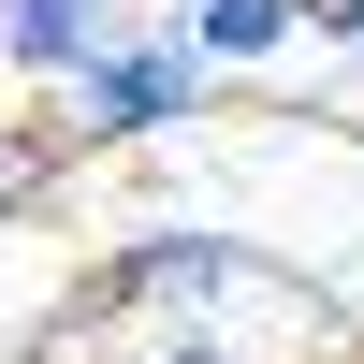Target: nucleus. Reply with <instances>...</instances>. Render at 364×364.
I'll return each instance as SVG.
<instances>
[{"label": "nucleus", "mask_w": 364, "mask_h": 364, "mask_svg": "<svg viewBox=\"0 0 364 364\" xmlns=\"http://www.w3.org/2000/svg\"><path fill=\"white\" fill-rule=\"evenodd\" d=\"M117 29H132L117 0H0V87H15V102H58Z\"/></svg>", "instance_id": "7ed1b4c3"}, {"label": "nucleus", "mask_w": 364, "mask_h": 364, "mask_svg": "<svg viewBox=\"0 0 364 364\" xmlns=\"http://www.w3.org/2000/svg\"><path fill=\"white\" fill-rule=\"evenodd\" d=\"M132 364H233V336H219V321H146Z\"/></svg>", "instance_id": "39448f33"}, {"label": "nucleus", "mask_w": 364, "mask_h": 364, "mask_svg": "<svg viewBox=\"0 0 364 364\" xmlns=\"http://www.w3.org/2000/svg\"><path fill=\"white\" fill-rule=\"evenodd\" d=\"M306 44L321 58H364V0H306Z\"/></svg>", "instance_id": "423d86ee"}, {"label": "nucleus", "mask_w": 364, "mask_h": 364, "mask_svg": "<svg viewBox=\"0 0 364 364\" xmlns=\"http://www.w3.org/2000/svg\"><path fill=\"white\" fill-rule=\"evenodd\" d=\"M233 291H262V248L248 233H219V219H132V233H102V248L73 262V291H58V321L44 336H102V321H219Z\"/></svg>", "instance_id": "f257e3e1"}, {"label": "nucleus", "mask_w": 364, "mask_h": 364, "mask_svg": "<svg viewBox=\"0 0 364 364\" xmlns=\"http://www.w3.org/2000/svg\"><path fill=\"white\" fill-rule=\"evenodd\" d=\"M175 44H190L204 73H277V58L306 44V0H175Z\"/></svg>", "instance_id": "20e7f679"}, {"label": "nucleus", "mask_w": 364, "mask_h": 364, "mask_svg": "<svg viewBox=\"0 0 364 364\" xmlns=\"http://www.w3.org/2000/svg\"><path fill=\"white\" fill-rule=\"evenodd\" d=\"M29 175H58V146H44V161H0V233H15V204H29Z\"/></svg>", "instance_id": "0eeeda50"}, {"label": "nucleus", "mask_w": 364, "mask_h": 364, "mask_svg": "<svg viewBox=\"0 0 364 364\" xmlns=\"http://www.w3.org/2000/svg\"><path fill=\"white\" fill-rule=\"evenodd\" d=\"M204 87H219V73L175 44V15H132L73 87H58L44 146H58V161H132V146H175V132L204 117Z\"/></svg>", "instance_id": "f03ea898"}, {"label": "nucleus", "mask_w": 364, "mask_h": 364, "mask_svg": "<svg viewBox=\"0 0 364 364\" xmlns=\"http://www.w3.org/2000/svg\"><path fill=\"white\" fill-rule=\"evenodd\" d=\"M117 15H132V0H117Z\"/></svg>", "instance_id": "6e6552de"}]
</instances>
